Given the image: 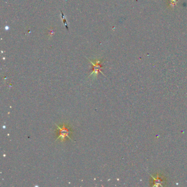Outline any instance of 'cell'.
Listing matches in <instances>:
<instances>
[{
	"mask_svg": "<svg viewBox=\"0 0 187 187\" xmlns=\"http://www.w3.org/2000/svg\"><path fill=\"white\" fill-rule=\"evenodd\" d=\"M55 125L57 126V127L58 128L59 132V136L57 138V140H55V141L60 140L61 142H63L65 140L66 138H68L69 140H72V139H71L70 137V135L72 134V132L69 126L65 125V124L63 125L61 127L57 125V124H55Z\"/></svg>",
	"mask_w": 187,
	"mask_h": 187,
	"instance_id": "cell-1",
	"label": "cell"
},
{
	"mask_svg": "<svg viewBox=\"0 0 187 187\" xmlns=\"http://www.w3.org/2000/svg\"><path fill=\"white\" fill-rule=\"evenodd\" d=\"M87 59L89 60V62L91 63V64L93 65V72L89 76V77H90L91 76H93L95 78H96V76H97V75H98V72H100L101 73H102L103 75H104L102 72V69H103V67H102V65H101L102 64L101 61L97 59L95 61H92L89 60L88 58H87Z\"/></svg>",
	"mask_w": 187,
	"mask_h": 187,
	"instance_id": "cell-2",
	"label": "cell"
},
{
	"mask_svg": "<svg viewBox=\"0 0 187 187\" xmlns=\"http://www.w3.org/2000/svg\"><path fill=\"white\" fill-rule=\"evenodd\" d=\"M61 16H62V19H63V22H64V23L65 24V27H68V25H67V21H66V19H65L64 16V15H63V14L62 12H61Z\"/></svg>",
	"mask_w": 187,
	"mask_h": 187,
	"instance_id": "cell-3",
	"label": "cell"
}]
</instances>
